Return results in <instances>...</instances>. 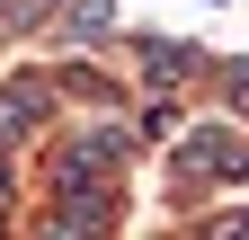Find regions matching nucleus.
<instances>
[{
  "label": "nucleus",
  "instance_id": "f257e3e1",
  "mask_svg": "<svg viewBox=\"0 0 249 240\" xmlns=\"http://www.w3.org/2000/svg\"><path fill=\"white\" fill-rule=\"evenodd\" d=\"M169 169H178V196H196V178L240 187V178H249V134L231 125V116H205V125H187V134H178Z\"/></svg>",
  "mask_w": 249,
  "mask_h": 240
},
{
  "label": "nucleus",
  "instance_id": "f03ea898",
  "mask_svg": "<svg viewBox=\"0 0 249 240\" xmlns=\"http://www.w3.org/2000/svg\"><path fill=\"white\" fill-rule=\"evenodd\" d=\"M53 98H62L53 63H45V71H9V80H0V142H9V152L36 142V134L53 125Z\"/></svg>",
  "mask_w": 249,
  "mask_h": 240
},
{
  "label": "nucleus",
  "instance_id": "7ed1b4c3",
  "mask_svg": "<svg viewBox=\"0 0 249 240\" xmlns=\"http://www.w3.org/2000/svg\"><path fill=\"white\" fill-rule=\"evenodd\" d=\"M124 53H134L142 89H187V80H205V63H213L205 45H187V36H151V27H124Z\"/></svg>",
  "mask_w": 249,
  "mask_h": 240
},
{
  "label": "nucleus",
  "instance_id": "20e7f679",
  "mask_svg": "<svg viewBox=\"0 0 249 240\" xmlns=\"http://www.w3.org/2000/svg\"><path fill=\"white\" fill-rule=\"evenodd\" d=\"M124 223V187H53L45 205V240H89V231H116Z\"/></svg>",
  "mask_w": 249,
  "mask_h": 240
},
{
  "label": "nucleus",
  "instance_id": "39448f33",
  "mask_svg": "<svg viewBox=\"0 0 249 240\" xmlns=\"http://www.w3.org/2000/svg\"><path fill=\"white\" fill-rule=\"evenodd\" d=\"M98 45H124L116 0H62L53 9V53H98Z\"/></svg>",
  "mask_w": 249,
  "mask_h": 240
},
{
  "label": "nucleus",
  "instance_id": "423d86ee",
  "mask_svg": "<svg viewBox=\"0 0 249 240\" xmlns=\"http://www.w3.org/2000/svg\"><path fill=\"white\" fill-rule=\"evenodd\" d=\"M53 80L71 89L80 107H124V89H116V80H107L98 63H80V53H53Z\"/></svg>",
  "mask_w": 249,
  "mask_h": 240
},
{
  "label": "nucleus",
  "instance_id": "0eeeda50",
  "mask_svg": "<svg viewBox=\"0 0 249 240\" xmlns=\"http://www.w3.org/2000/svg\"><path fill=\"white\" fill-rule=\"evenodd\" d=\"M205 80L223 89V116H249V53H213Z\"/></svg>",
  "mask_w": 249,
  "mask_h": 240
},
{
  "label": "nucleus",
  "instance_id": "6e6552de",
  "mask_svg": "<svg viewBox=\"0 0 249 240\" xmlns=\"http://www.w3.org/2000/svg\"><path fill=\"white\" fill-rule=\"evenodd\" d=\"M53 9H62V0H0V27H9V36H18V27H53Z\"/></svg>",
  "mask_w": 249,
  "mask_h": 240
},
{
  "label": "nucleus",
  "instance_id": "1a4fd4ad",
  "mask_svg": "<svg viewBox=\"0 0 249 240\" xmlns=\"http://www.w3.org/2000/svg\"><path fill=\"white\" fill-rule=\"evenodd\" d=\"M0 205H18V169H9V142H0Z\"/></svg>",
  "mask_w": 249,
  "mask_h": 240
},
{
  "label": "nucleus",
  "instance_id": "9d476101",
  "mask_svg": "<svg viewBox=\"0 0 249 240\" xmlns=\"http://www.w3.org/2000/svg\"><path fill=\"white\" fill-rule=\"evenodd\" d=\"M0 231H9V205H0Z\"/></svg>",
  "mask_w": 249,
  "mask_h": 240
}]
</instances>
